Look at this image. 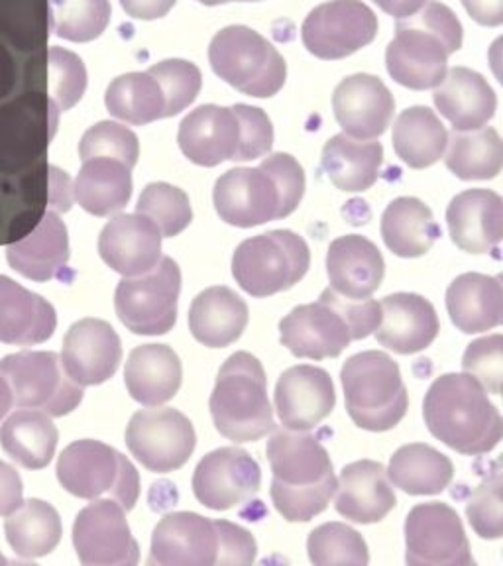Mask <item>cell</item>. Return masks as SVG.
Here are the masks:
<instances>
[{
    "instance_id": "1",
    "label": "cell",
    "mask_w": 503,
    "mask_h": 566,
    "mask_svg": "<svg viewBox=\"0 0 503 566\" xmlns=\"http://www.w3.org/2000/svg\"><path fill=\"white\" fill-rule=\"evenodd\" d=\"M265 454L274 472L272 500L287 522H311L325 512L336 492V476L327 449L315 434L277 429Z\"/></svg>"
},
{
    "instance_id": "2",
    "label": "cell",
    "mask_w": 503,
    "mask_h": 566,
    "mask_svg": "<svg viewBox=\"0 0 503 566\" xmlns=\"http://www.w3.org/2000/svg\"><path fill=\"white\" fill-rule=\"evenodd\" d=\"M423 416L434 439L460 454H486L502 441V416L469 374L437 378L425 396Z\"/></svg>"
},
{
    "instance_id": "3",
    "label": "cell",
    "mask_w": 503,
    "mask_h": 566,
    "mask_svg": "<svg viewBox=\"0 0 503 566\" xmlns=\"http://www.w3.org/2000/svg\"><path fill=\"white\" fill-rule=\"evenodd\" d=\"M381 321L380 303L348 300L331 287L317 303L300 305L282 318V345L297 358L325 360L340 356L353 340L370 336Z\"/></svg>"
},
{
    "instance_id": "4",
    "label": "cell",
    "mask_w": 503,
    "mask_h": 566,
    "mask_svg": "<svg viewBox=\"0 0 503 566\" xmlns=\"http://www.w3.org/2000/svg\"><path fill=\"white\" fill-rule=\"evenodd\" d=\"M462 48V24L447 4L427 0L413 17L398 22V34L386 52L391 80L413 91L441 85L449 55Z\"/></svg>"
},
{
    "instance_id": "5",
    "label": "cell",
    "mask_w": 503,
    "mask_h": 566,
    "mask_svg": "<svg viewBox=\"0 0 503 566\" xmlns=\"http://www.w3.org/2000/svg\"><path fill=\"white\" fill-rule=\"evenodd\" d=\"M209 407L217 431L229 441H260L275 429L264 366L252 354H232L222 364Z\"/></svg>"
},
{
    "instance_id": "6",
    "label": "cell",
    "mask_w": 503,
    "mask_h": 566,
    "mask_svg": "<svg viewBox=\"0 0 503 566\" xmlns=\"http://www.w3.org/2000/svg\"><path fill=\"white\" fill-rule=\"evenodd\" d=\"M346 411L366 431L381 433L406 417L409 398L398 364L386 353L354 354L340 371Z\"/></svg>"
},
{
    "instance_id": "7",
    "label": "cell",
    "mask_w": 503,
    "mask_h": 566,
    "mask_svg": "<svg viewBox=\"0 0 503 566\" xmlns=\"http://www.w3.org/2000/svg\"><path fill=\"white\" fill-rule=\"evenodd\" d=\"M211 67L224 83L248 97H274L287 77L282 53L248 27H229L212 38Z\"/></svg>"
},
{
    "instance_id": "8",
    "label": "cell",
    "mask_w": 503,
    "mask_h": 566,
    "mask_svg": "<svg viewBox=\"0 0 503 566\" xmlns=\"http://www.w3.org/2000/svg\"><path fill=\"white\" fill-rule=\"evenodd\" d=\"M57 480L71 495L97 500L111 495L130 512L140 497V476L133 462L105 442H71L57 459Z\"/></svg>"
},
{
    "instance_id": "9",
    "label": "cell",
    "mask_w": 503,
    "mask_h": 566,
    "mask_svg": "<svg viewBox=\"0 0 503 566\" xmlns=\"http://www.w3.org/2000/svg\"><path fill=\"white\" fill-rule=\"evenodd\" d=\"M307 242L292 230H272L244 240L232 256V275L252 297L292 290L310 272Z\"/></svg>"
},
{
    "instance_id": "10",
    "label": "cell",
    "mask_w": 503,
    "mask_h": 566,
    "mask_svg": "<svg viewBox=\"0 0 503 566\" xmlns=\"http://www.w3.org/2000/svg\"><path fill=\"white\" fill-rule=\"evenodd\" d=\"M0 376L10 386L14 406L38 409L45 416H67L83 401V388L63 370L60 354H9L0 360Z\"/></svg>"
},
{
    "instance_id": "11",
    "label": "cell",
    "mask_w": 503,
    "mask_h": 566,
    "mask_svg": "<svg viewBox=\"0 0 503 566\" xmlns=\"http://www.w3.org/2000/svg\"><path fill=\"white\" fill-rule=\"evenodd\" d=\"M181 270L176 260L159 258L146 274L124 277L115 293V310L124 327L134 335L169 333L177 321Z\"/></svg>"
},
{
    "instance_id": "12",
    "label": "cell",
    "mask_w": 503,
    "mask_h": 566,
    "mask_svg": "<svg viewBox=\"0 0 503 566\" xmlns=\"http://www.w3.org/2000/svg\"><path fill=\"white\" fill-rule=\"evenodd\" d=\"M378 35V17L363 0H331L310 12L301 40L318 60L336 62L363 50Z\"/></svg>"
},
{
    "instance_id": "13",
    "label": "cell",
    "mask_w": 503,
    "mask_h": 566,
    "mask_svg": "<svg viewBox=\"0 0 503 566\" xmlns=\"http://www.w3.org/2000/svg\"><path fill=\"white\" fill-rule=\"evenodd\" d=\"M197 444L193 423L171 407L142 409L126 427V447L144 469L158 474L179 470Z\"/></svg>"
},
{
    "instance_id": "14",
    "label": "cell",
    "mask_w": 503,
    "mask_h": 566,
    "mask_svg": "<svg viewBox=\"0 0 503 566\" xmlns=\"http://www.w3.org/2000/svg\"><path fill=\"white\" fill-rule=\"evenodd\" d=\"M406 560L411 566H472L459 513L451 505L419 504L406 520Z\"/></svg>"
},
{
    "instance_id": "15",
    "label": "cell",
    "mask_w": 503,
    "mask_h": 566,
    "mask_svg": "<svg viewBox=\"0 0 503 566\" xmlns=\"http://www.w3.org/2000/svg\"><path fill=\"white\" fill-rule=\"evenodd\" d=\"M73 547L85 566H134L140 558L124 507L115 500L97 497L81 510L73 523Z\"/></svg>"
},
{
    "instance_id": "16",
    "label": "cell",
    "mask_w": 503,
    "mask_h": 566,
    "mask_svg": "<svg viewBox=\"0 0 503 566\" xmlns=\"http://www.w3.org/2000/svg\"><path fill=\"white\" fill-rule=\"evenodd\" d=\"M212 201L222 221L240 229L283 219L282 197L274 177L262 166L227 171L214 184Z\"/></svg>"
},
{
    "instance_id": "17",
    "label": "cell",
    "mask_w": 503,
    "mask_h": 566,
    "mask_svg": "<svg viewBox=\"0 0 503 566\" xmlns=\"http://www.w3.org/2000/svg\"><path fill=\"white\" fill-rule=\"evenodd\" d=\"M262 470L239 447L209 452L195 469L193 494L205 507L224 512L258 494Z\"/></svg>"
},
{
    "instance_id": "18",
    "label": "cell",
    "mask_w": 503,
    "mask_h": 566,
    "mask_svg": "<svg viewBox=\"0 0 503 566\" xmlns=\"http://www.w3.org/2000/svg\"><path fill=\"white\" fill-rule=\"evenodd\" d=\"M63 370L71 380L98 386L115 376L123 363V345L115 328L101 318H81L63 338Z\"/></svg>"
},
{
    "instance_id": "19",
    "label": "cell",
    "mask_w": 503,
    "mask_h": 566,
    "mask_svg": "<svg viewBox=\"0 0 503 566\" xmlns=\"http://www.w3.org/2000/svg\"><path fill=\"white\" fill-rule=\"evenodd\" d=\"M336 394L327 370L301 364L283 371L275 386V409L285 429L310 431L335 409Z\"/></svg>"
},
{
    "instance_id": "20",
    "label": "cell",
    "mask_w": 503,
    "mask_h": 566,
    "mask_svg": "<svg viewBox=\"0 0 503 566\" xmlns=\"http://www.w3.org/2000/svg\"><path fill=\"white\" fill-rule=\"evenodd\" d=\"M336 123L350 138L374 140L388 130L396 101L384 81L358 73L338 83L333 95Z\"/></svg>"
},
{
    "instance_id": "21",
    "label": "cell",
    "mask_w": 503,
    "mask_h": 566,
    "mask_svg": "<svg viewBox=\"0 0 503 566\" xmlns=\"http://www.w3.org/2000/svg\"><path fill=\"white\" fill-rule=\"evenodd\" d=\"M217 547L214 522L199 513H169L154 530L148 565L212 566Z\"/></svg>"
},
{
    "instance_id": "22",
    "label": "cell",
    "mask_w": 503,
    "mask_h": 566,
    "mask_svg": "<svg viewBox=\"0 0 503 566\" xmlns=\"http://www.w3.org/2000/svg\"><path fill=\"white\" fill-rule=\"evenodd\" d=\"M98 254L124 277L146 274L161 258V234L144 214H116L98 237Z\"/></svg>"
},
{
    "instance_id": "23",
    "label": "cell",
    "mask_w": 503,
    "mask_h": 566,
    "mask_svg": "<svg viewBox=\"0 0 503 566\" xmlns=\"http://www.w3.org/2000/svg\"><path fill=\"white\" fill-rule=\"evenodd\" d=\"M179 148L197 166L214 168L234 161L240 148V123L232 106L203 105L184 118L177 134Z\"/></svg>"
},
{
    "instance_id": "24",
    "label": "cell",
    "mask_w": 503,
    "mask_h": 566,
    "mask_svg": "<svg viewBox=\"0 0 503 566\" xmlns=\"http://www.w3.org/2000/svg\"><path fill=\"white\" fill-rule=\"evenodd\" d=\"M381 321L374 331L381 346L398 354H416L434 343L439 317L433 303L417 293H394L380 303Z\"/></svg>"
},
{
    "instance_id": "25",
    "label": "cell",
    "mask_w": 503,
    "mask_h": 566,
    "mask_svg": "<svg viewBox=\"0 0 503 566\" xmlns=\"http://www.w3.org/2000/svg\"><path fill=\"white\" fill-rule=\"evenodd\" d=\"M336 512L354 523H378L396 507V492L380 462L346 464L336 480Z\"/></svg>"
},
{
    "instance_id": "26",
    "label": "cell",
    "mask_w": 503,
    "mask_h": 566,
    "mask_svg": "<svg viewBox=\"0 0 503 566\" xmlns=\"http://www.w3.org/2000/svg\"><path fill=\"white\" fill-rule=\"evenodd\" d=\"M451 239L470 254H488L503 237V201L490 189H469L457 195L447 209Z\"/></svg>"
},
{
    "instance_id": "27",
    "label": "cell",
    "mask_w": 503,
    "mask_h": 566,
    "mask_svg": "<svg viewBox=\"0 0 503 566\" xmlns=\"http://www.w3.org/2000/svg\"><path fill=\"white\" fill-rule=\"evenodd\" d=\"M327 274L333 292L348 300H366L380 290L386 262L374 242L346 234L328 247Z\"/></svg>"
},
{
    "instance_id": "28",
    "label": "cell",
    "mask_w": 503,
    "mask_h": 566,
    "mask_svg": "<svg viewBox=\"0 0 503 566\" xmlns=\"http://www.w3.org/2000/svg\"><path fill=\"white\" fill-rule=\"evenodd\" d=\"M70 254L67 227L55 211H45L28 237L7 247L10 268L32 282L62 277Z\"/></svg>"
},
{
    "instance_id": "29",
    "label": "cell",
    "mask_w": 503,
    "mask_h": 566,
    "mask_svg": "<svg viewBox=\"0 0 503 566\" xmlns=\"http://www.w3.org/2000/svg\"><path fill=\"white\" fill-rule=\"evenodd\" d=\"M57 313L42 295L0 275V343L34 346L52 338Z\"/></svg>"
},
{
    "instance_id": "30",
    "label": "cell",
    "mask_w": 503,
    "mask_h": 566,
    "mask_svg": "<svg viewBox=\"0 0 503 566\" xmlns=\"http://www.w3.org/2000/svg\"><path fill=\"white\" fill-rule=\"evenodd\" d=\"M433 101L439 113L460 133L486 126L497 108L494 88L469 67L447 71L441 85L434 87Z\"/></svg>"
},
{
    "instance_id": "31",
    "label": "cell",
    "mask_w": 503,
    "mask_h": 566,
    "mask_svg": "<svg viewBox=\"0 0 503 566\" xmlns=\"http://www.w3.org/2000/svg\"><path fill=\"white\" fill-rule=\"evenodd\" d=\"M184 381L181 360L169 346H136L124 368V384L138 403L158 407L174 399Z\"/></svg>"
},
{
    "instance_id": "32",
    "label": "cell",
    "mask_w": 503,
    "mask_h": 566,
    "mask_svg": "<svg viewBox=\"0 0 503 566\" xmlns=\"http://www.w3.org/2000/svg\"><path fill=\"white\" fill-rule=\"evenodd\" d=\"M247 301L224 285L199 293L189 310V331L195 340L209 348L237 343L248 325Z\"/></svg>"
},
{
    "instance_id": "33",
    "label": "cell",
    "mask_w": 503,
    "mask_h": 566,
    "mask_svg": "<svg viewBox=\"0 0 503 566\" xmlns=\"http://www.w3.org/2000/svg\"><path fill=\"white\" fill-rule=\"evenodd\" d=\"M447 310L452 323L467 335L502 325V280L484 274L459 275L447 290Z\"/></svg>"
},
{
    "instance_id": "34",
    "label": "cell",
    "mask_w": 503,
    "mask_h": 566,
    "mask_svg": "<svg viewBox=\"0 0 503 566\" xmlns=\"http://www.w3.org/2000/svg\"><path fill=\"white\" fill-rule=\"evenodd\" d=\"M130 171L133 169L118 159H87L73 184V199L83 211L95 217H111L123 211L133 197Z\"/></svg>"
},
{
    "instance_id": "35",
    "label": "cell",
    "mask_w": 503,
    "mask_h": 566,
    "mask_svg": "<svg viewBox=\"0 0 503 566\" xmlns=\"http://www.w3.org/2000/svg\"><path fill=\"white\" fill-rule=\"evenodd\" d=\"M384 148L380 142L358 140L336 134L323 148V169L340 191H368L380 176Z\"/></svg>"
},
{
    "instance_id": "36",
    "label": "cell",
    "mask_w": 503,
    "mask_h": 566,
    "mask_svg": "<svg viewBox=\"0 0 503 566\" xmlns=\"http://www.w3.org/2000/svg\"><path fill=\"white\" fill-rule=\"evenodd\" d=\"M57 441V427L38 409L18 407L0 427L2 451L28 470L45 469L55 457Z\"/></svg>"
},
{
    "instance_id": "37",
    "label": "cell",
    "mask_w": 503,
    "mask_h": 566,
    "mask_svg": "<svg viewBox=\"0 0 503 566\" xmlns=\"http://www.w3.org/2000/svg\"><path fill=\"white\" fill-rule=\"evenodd\" d=\"M381 237L386 247L401 258L427 254L441 237L433 211L416 197H399L381 217Z\"/></svg>"
},
{
    "instance_id": "38",
    "label": "cell",
    "mask_w": 503,
    "mask_h": 566,
    "mask_svg": "<svg viewBox=\"0 0 503 566\" xmlns=\"http://www.w3.org/2000/svg\"><path fill=\"white\" fill-rule=\"evenodd\" d=\"M389 482L409 495L441 494L451 486L454 467L444 457L423 442L401 447L389 460Z\"/></svg>"
},
{
    "instance_id": "39",
    "label": "cell",
    "mask_w": 503,
    "mask_h": 566,
    "mask_svg": "<svg viewBox=\"0 0 503 566\" xmlns=\"http://www.w3.org/2000/svg\"><path fill=\"white\" fill-rule=\"evenodd\" d=\"M394 150L409 168H431L444 156L449 133L427 106H411L394 124Z\"/></svg>"
},
{
    "instance_id": "40",
    "label": "cell",
    "mask_w": 503,
    "mask_h": 566,
    "mask_svg": "<svg viewBox=\"0 0 503 566\" xmlns=\"http://www.w3.org/2000/svg\"><path fill=\"white\" fill-rule=\"evenodd\" d=\"M4 533L18 557L28 560L45 557L62 541V517L44 500L30 497L7 515Z\"/></svg>"
},
{
    "instance_id": "41",
    "label": "cell",
    "mask_w": 503,
    "mask_h": 566,
    "mask_svg": "<svg viewBox=\"0 0 503 566\" xmlns=\"http://www.w3.org/2000/svg\"><path fill=\"white\" fill-rule=\"evenodd\" d=\"M447 148V168L459 179H494L502 171L503 142L490 126L467 133L454 130Z\"/></svg>"
},
{
    "instance_id": "42",
    "label": "cell",
    "mask_w": 503,
    "mask_h": 566,
    "mask_svg": "<svg viewBox=\"0 0 503 566\" xmlns=\"http://www.w3.org/2000/svg\"><path fill=\"white\" fill-rule=\"evenodd\" d=\"M105 105L115 118L134 126L166 118V98L148 71L116 77L106 88Z\"/></svg>"
},
{
    "instance_id": "43",
    "label": "cell",
    "mask_w": 503,
    "mask_h": 566,
    "mask_svg": "<svg viewBox=\"0 0 503 566\" xmlns=\"http://www.w3.org/2000/svg\"><path fill=\"white\" fill-rule=\"evenodd\" d=\"M48 4L53 34L75 44L97 40L111 20L108 0H50Z\"/></svg>"
},
{
    "instance_id": "44",
    "label": "cell",
    "mask_w": 503,
    "mask_h": 566,
    "mask_svg": "<svg viewBox=\"0 0 503 566\" xmlns=\"http://www.w3.org/2000/svg\"><path fill=\"white\" fill-rule=\"evenodd\" d=\"M307 551L311 563L317 566H366L370 563L363 535L345 523H325L311 531Z\"/></svg>"
},
{
    "instance_id": "45",
    "label": "cell",
    "mask_w": 503,
    "mask_h": 566,
    "mask_svg": "<svg viewBox=\"0 0 503 566\" xmlns=\"http://www.w3.org/2000/svg\"><path fill=\"white\" fill-rule=\"evenodd\" d=\"M87 88V70L77 53L60 45L45 52V93L60 113L80 103Z\"/></svg>"
},
{
    "instance_id": "46",
    "label": "cell",
    "mask_w": 503,
    "mask_h": 566,
    "mask_svg": "<svg viewBox=\"0 0 503 566\" xmlns=\"http://www.w3.org/2000/svg\"><path fill=\"white\" fill-rule=\"evenodd\" d=\"M136 212L158 227L161 239H174L193 221L191 203L184 189L169 184H150L142 191Z\"/></svg>"
},
{
    "instance_id": "47",
    "label": "cell",
    "mask_w": 503,
    "mask_h": 566,
    "mask_svg": "<svg viewBox=\"0 0 503 566\" xmlns=\"http://www.w3.org/2000/svg\"><path fill=\"white\" fill-rule=\"evenodd\" d=\"M140 156L138 136L123 124L103 120L91 126L80 142L81 161L93 158H111L123 161L124 166L134 169Z\"/></svg>"
},
{
    "instance_id": "48",
    "label": "cell",
    "mask_w": 503,
    "mask_h": 566,
    "mask_svg": "<svg viewBox=\"0 0 503 566\" xmlns=\"http://www.w3.org/2000/svg\"><path fill=\"white\" fill-rule=\"evenodd\" d=\"M148 73L158 81L166 98V118L186 111L187 106L197 98L203 85L199 67L186 60H166V62L156 63L151 65Z\"/></svg>"
},
{
    "instance_id": "49",
    "label": "cell",
    "mask_w": 503,
    "mask_h": 566,
    "mask_svg": "<svg viewBox=\"0 0 503 566\" xmlns=\"http://www.w3.org/2000/svg\"><path fill=\"white\" fill-rule=\"evenodd\" d=\"M502 474L495 470L470 495L467 517L482 539H500L503 535Z\"/></svg>"
},
{
    "instance_id": "50",
    "label": "cell",
    "mask_w": 503,
    "mask_h": 566,
    "mask_svg": "<svg viewBox=\"0 0 503 566\" xmlns=\"http://www.w3.org/2000/svg\"><path fill=\"white\" fill-rule=\"evenodd\" d=\"M462 368L488 394L500 396L503 380V336L492 335L474 340L464 353Z\"/></svg>"
},
{
    "instance_id": "51",
    "label": "cell",
    "mask_w": 503,
    "mask_h": 566,
    "mask_svg": "<svg viewBox=\"0 0 503 566\" xmlns=\"http://www.w3.org/2000/svg\"><path fill=\"white\" fill-rule=\"evenodd\" d=\"M240 123V148L234 161L264 158L274 146V126L262 108L248 105L232 106Z\"/></svg>"
},
{
    "instance_id": "52",
    "label": "cell",
    "mask_w": 503,
    "mask_h": 566,
    "mask_svg": "<svg viewBox=\"0 0 503 566\" xmlns=\"http://www.w3.org/2000/svg\"><path fill=\"white\" fill-rule=\"evenodd\" d=\"M274 177L275 186L282 197V217H290L300 207L305 193V171L300 161L290 154H272L260 164Z\"/></svg>"
},
{
    "instance_id": "53",
    "label": "cell",
    "mask_w": 503,
    "mask_h": 566,
    "mask_svg": "<svg viewBox=\"0 0 503 566\" xmlns=\"http://www.w3.org/2000/svg\"><path fill=\"white\" fill-rule=\"evenodd\" d=\"M217 530V563L214 565H252L256 560V541L242 530L240 525L219 520L214 522Z\"/></svg>"
},
{
    "instance_id": "54",
    "label": "cell",
    "mask_w": 503,
    "mask_h": 566,
    "mask_svg": "<svg viewBox=\"0 0 503 566\" xmlns=\"http://www.w3.org/2000/svg\"><path fill=\"white\" fill-rule=\"evenodd\" d=\"M22 478L9 462L0 460V517H7L22 504Z\"/></svg>"
},
{
    "instance_id": "55",
    "label": "cell",
    "mask_w": 503,
    "mask_h": 566,
    "mask_svg": "<svg viewBox=\"0 0 503 566\" xmlns=\"http://www.w3.org/2000/svg\"><path fill=\"white\" fill-rule=\"evenodd\" d=\"M50 171V197H48V207H52L55 212L70 211L73 205V186L70 177L60 168H48Z\"/></svg>"
},
{
    "instance_id": "56",
    "label": "cell",
    "mask_w": 503,
    "mask_h": 566,
    "mask_svg": "<svg viewBox=\"0 0 503 566\" xmlns=\"http://www.w3.org/2000/svg\"><path fill=\"white\" fill-rule=\"evenodd\" d=\"M177 0H120L128 17L136 20H158L176 7Z\"/></svg>"
},
{
    "instance_id": "57",
    "label": "cell",
    "mask_w": 503,
    "mask_h": 566,
    "mask_svg": "<svg viewBox=\"0 0 503 566\" xmlns=\"http://www.w3.org/2000/svg\"><path fill=\"white\" fill-rule=\"evenodd\" d=\"M462 4L482 27H500L503 22V0H462Z\"/></svg>"
},
{
    "instance_id": "58",
    "label": "cell",
    "mask_w": 503,
    "mask_h": 566,
    "mask_svg": "<svg viewBox=\"0 0 503 566\" xmlns=\"http://www.w3.org/2000/svg\"><path fill=\"white\" fill-rule=\"evenodd\" d=\"M371 2L378 4L386 14L398 18V20L413 17L427 4V0H371Z\"/></svg>"
},
{
    "instance_id": "59",
    "label": "cell",
    "mask_w": 503,
    "mask_h": 566,
    "mask_svg": "<svg viewBox=\"0 0 503 566\" xmlns=\"http://www.w3.org/2000/svg\"><path fill=\"white\" fill-rule=\"evenodd\" d=\"M14 406V398H12V391L7 380L0 376V423L2 419L9 416L10 409Z\"/></svg>"
},
{
    "instance_id": "60",
    "label": "cell",
    "mask_w": 503,
    "mask_h": 566,
    "mask_svg": "<svg viewBox=\"0 0 503 566\" xmlns=\"http://www.w3.org/2000/svg\"><path fill=\"white\" fill-rule=\"evenodd\" d=\"M205 7H219V4H227V2H258V0H199Z\"/></svg>"
},
{
    "instance_id": "61",
    "label": "cell",
    "mask_w": 503,
    "mask_h": 566,
    "mask_svg": "<svg viewBox=\"0 0 503 566\" xmlns=\"http://www.w3.org/2000/svg\"><path fill=\"white\" fill-rule=\"evenodd\" d=\"M0 565H7V558L2 557V555H0Z\"/></svg>"
}]
</instances>
